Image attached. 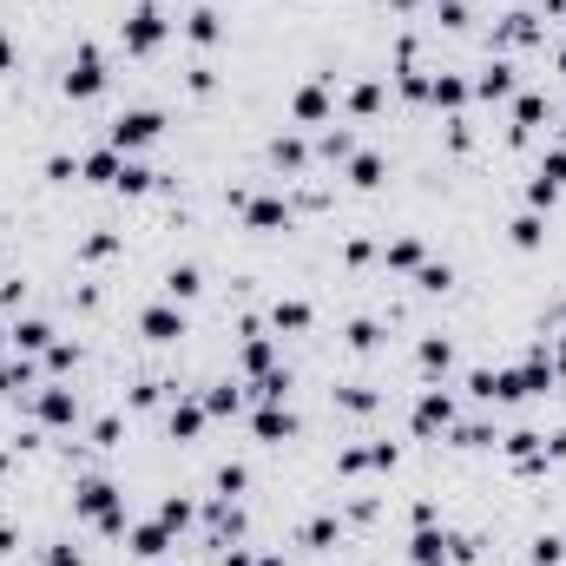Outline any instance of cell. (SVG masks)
Returning <instances> with one entry per match:
<instances>
[{
  "label": "cell",
  "mask_w": 566,
  "mask_h": 566,
  "mask_svg": "<svg viewBox=\"0 0 566 566\" xmlns=\"http://www.w3.org/2000/svg\"><path fill=\"white\" fill-rule=\"evenodd\" d=\"M409 560L415 566H448V560H455V534H441V527H415Z\"/></svg>",
  "instance_id": "11"
},
{
  "label": "cell",
  "mask_w": 566,
  "mask_h": 566,
  "mask_svg": "<svg viewBox=\"0 0 566 566\" xmlns=\"http://www.w3.org/2000/svg\"><path fill=\"white\" fill-rule=\"evenodd\" d=\"M7 343H14V356H47L53 349V323L47 316H20L14 330H7Z\"/></svg>",
  "instance_id": "12"
},
{
  "label": "cell",
  "mask_w": 566,
  "mask_h": 566,
  "mask_svg": "<svg viewBox=\"0 0 566 566\" xmlns=\"http://www.w3.org/2000/svg\"><path fill=\"white\" fill-rule=\"evenodd\" d=\"M47 178H53V185H73V178H79V158L53 152V158H47Z\"/></svg>",
  "instance_id": "46"
},
{
  "label": "cell",
  "mask_w": 566,
  "mask_h": 566,
  "mask_svg": "<svg viewBox=\"0 0 566 566\" xmlns=\"http://www.w3.org/2000/svg\"><path fill=\"white\" fill-rule=\"evenodd\" d=\"M330 79L336 73H323V79H310V86L290 93V119H297V126H330Z\"/></svg>",
  "instance_id": "7"
},
{
  "label": "cell",
  "mask_w": 566,
  "mask_h": 566,
  "mask_svg": "<svg viewBox=\"0 0 566 566\" xmlns=\"http://www.w3.org/2000/svg\"><path fill=\"white\" fill-rule=\"evenodd\" d=\"M481 441H494V435H488V422H468V428H455V448H481Z\"/></svg>",
  "instance_id": "51"
},
{
  "label": "cell",
  "mask_w": 566,
  "mask_h": 566,
  "mask_svg": "<svg viewBox=\"0 0 566 566\" xmlns=\"http://www.w3.org/2000/svg\"><path fill=\"white\" fill-rule=\"evenodd\" d=\"M560 553H566L560 534H540V540H534V566H560Z\"/></svg>",
  "instance_id": "45"
},
{
  "label": "cell",
  "mask_w": 566,
  "mask_h": 566,
  "mask_svg": "<svg viewBox=\"0 0 566 566\" xmlns=\"http://www.w3.org/2000/svg\"><path fill=\"white\" fill-rule=\"evenodd\" d=\"M448 283H455V270H448V264H422V270H415V290H428V297L448 290Z\"/></svg>",
  "instance_id": "41"
},
{
  "label": "cell",
  "mask_w": 566,
  "mask_h": 566,
  "mask_svg": "<svg viewBox=\"0 0 566 566\" xmlns=\"http://www.w3.org/2000/svg\"><path fill=\"white\" fill-rule=\"evenodd\" d=\"M198 290H205V270H198V264H172V270H165V297H172V303H191Z\"/></svg>",
  "instance_id": "24"
},
{
  "label": "cell",
  "mask_w": 566,
  "mask_h": 566,
  "mask_svg": "<svg viewBox=\"0 0 566 566\" xmlns=\"http://www.w3.org/2000/svg\"><path fill=\"white\" fill-rule=\"evenodd\" d=\"M560 73H566V53H560Z\"/></svg>",
  "instance_id": "57"
},
{
  "label": "cell",
  "mask_w": 566,
  "mask_h": 566,
  "mask_svg": "<svg viewBox=\"0 0 566 566\" xmlns=\"http://www.w3.org/2000/svg\"><path fill=\"white\" fill-rule=\"evenodd\" d=\"M126 540H132V553H139V560H165V553H172V527H165V520H132L126 527Z\"/></svg>",
  "instance_id": "10"
},
{
  "label": "cell",
  "mask_w": 566,
  "mask_h": 566,
  "mask_svg": "<svg viewBox=\"0 0 566 566\" xmlns=\"http://www.w3.org/2000/svg\"><path fill=\"white\" fill-rule=\"evenodd\" d=\"M376 106H382V79H362L356 93H349V112H362V119H369Z\"/></svg>",
  "instance_id": "40"
},
{
  "label": "cell",
  "mask_w": 566,
  "mask_h": 566,
  "mask_svg": "<svg viewBox=\"0 0 566 566\" xmlns=\"http://www.w3.org/2000/svg\"><path fill=\"white\" fill-rule=\"evenodd\" d=\"M534 14H507L501 27H494V40H501V47H527V40H534Z\"/></svg>",
  "instance_id": "28"
},
{
  "label": "cell",
  "mask_w": 566,
  "mask_h": 566,
  "mask_svg": "<svg viewBox=\"0 0 566 566\" xmlns=\"http://www.w3.org/2000/svg\"><path fill=\"white\" fill-rule=\"evenodd\" d=\"M152 185H158V172H152V165L126 158V165H119V185H112V191H132V198H139V191H152Z\"/></svg>",
  "instance_id": "31"
},
{
  "label": "cell",
  "mask_w": 566,
  "mask_h": 566,
  "mask_svg": "<svg viewBox=\"0 0 566 566\" xmlns=\"http://www.w3.org/2000/svg\"><path fill=\"white\" fill-rule=\"evenodd\" d=\"M428 99H435V106H448V112H461L474 99V79H461V73H435L428 79Z\"/></svg>",
  "instance_id": "20"
},
{
  "label": "cell",
  "mask_w": 566,
  "mask_h": 566,
  "mask_svg": "<svg viewBox=\"0 0 566 566\" xmlns=\"http://www.w3.org/2000/svg\"><path fill=\"white\" fill-rule=\"evenodd\" d=\"M112 251H119V237L112 231H93L86 244H79V257H112Z\"/></svg>",
  "instance_id": "47"
},
{
  "label": "cell",
  "mask_w": 566,
  "mask_h": 566,
  "mask_svg": "<svg viewBox=\"0 0 566 566\" xmlns=\"http://www.w3.org/2000/svg\"><path fill=\"white\" fill-rule=\"evenodd\" d=\"M382 264H389V270H422L428 264V244L415 231H402V237H389V244H382Z\"/></svg>",
  "instance_id": "17"
},
{
  "label": "cell",
  "mask_w": 566,
  "mask_h": 566,
  "mask_svg": "<svg viewBox=\"0 0 566 566\" xmlns=\"http://www.w3.org/2000/svg\"><path fill=\"white\" fill-rule=\"evenodd\" d=\"M158 395H165V382H139V389H132V409H152Z\"/></svg>",
  "instance_id": "53"
},
{
  "label": "cell",
  "mask_w": 566,
  "mask_h": 566,
  "mask_svg": "<svg viewBox=\"0 0 566 566\" xmlns=\"http://www.w3.org/2000/svg\"><path fill=\"white\" fill-rule=\"evenodd\" d=\"M468 395L474 402H494V369H468Z\"/></svg>",
  "instance_id": "48"
},
{
  "label": "cell",
  "mask_w": 566,
  "mask_h": 566,
  "mask_svg": "<svg viewBox=\"0 0 566 566\" xmlns=\"http://www.w3.org/2000/svg\"><path fill=\"white\" fill-rule=\"evenodd\" d=\"M540 119H547V99H540V93H514V139L540 132Z\"/></svg>",
  "instance_id": "27"
},
{
  "label": "cell",
  "mask_w": 566,
  "mask_h": 566,
  "mask_svg": "<svg viewBox=\"0 0 566 566\" xmlns=\"http://www.w3.org/2000/svg\"><path fill=\"white\" fill-rule=\"evenodd\" d=\"M474 99H514V66L488 60L481 73H474Z\"/></svg>",
  "instance_id": "19"
},
{
  "label": "cell",
  "mask_w": 566,
  "mask_h": 566,
  "mask_svg": "<svg viewBox=\"0 0 566 566\" xmlns=\"http://www.w3.org/2000/svg\"><path fill=\"white\" fill-rule=\"evenodd\" d=\"M553 198H560V191H553V185H540V178L527 185V205H534V211H553Z\"/></svg>",
  "instance_id": "52"
},
{
  "label": "cell",
  "mask_w": 566,
  "mask_h": 566,
  "mask_svg": "<svg viewBox=\"0 0 566 566\" xmlns=\"http://www.w3.org/2000/svg\"><path fill=\"white\" fill-rule=\"evenodd\" d=\"M0 389H7V395L33 389V356H14V362H0Z\"/></svg>",
  "instance_id": "32"
},
{
  "label": "cell",
  "mask_w": 566,
  "mask_h": 566,
  "mask_svg": "<svg viewBox=\"0 0 566 566\" xmlns=\"http://www.w3.org/2000/svg\"><path fill=\"white\" fill-rule=\"evenodd\" d=\"M139 336L145 343H178V336H191V323H185V310L165 297V303H145L139 310Z\"/></svg>",
  "instance_id": "4"
},
{
  "label": "cell",
  "mask_w": 566,
  "mask_h": 566,
  "mask_svg": "<svg viewBox=\"0 0 566 566\" xmlns=\"http://www.w3.org/2000/svg\"><path fill=\"white\" fill-rule=\"evenodd\" d=\"M40 566H86V553H79L73 540H47V547H40Z\"/></svg>",
  "instance_id": "37"
},
{
  "label": "cell",
  "mask_w": 566,
  "mask_h": 566,
  "mask_svg": "<svg viewBox=\"0 0 566 566\" xmlns=\"http://www.w3.org/2000/svg\"><path fill=\"white\" fill-rule=\"evenodd\" d=\"M244 481H251V474H244V461H224V468H218V494H224V501H231V494H244Z\"/></svg>",
  "instance_id": "44"
},
{
  "label": "cell",
  "mask_w": 566,
  "mask_h": 566,
  "mask_svg": "<svg viewBox=\"0 0 566 566\" xmlns=\"http://www.w3.org/2000/svg\"><path fill=\"white\" fill-rule=\"evenodd\" d=\"M73 362H79V349H73V343H53V349H47V369H53V376H66Z\"/></svg>",
  "instance_id": "49"
},
{
  "label": "cell",
  "mask_w": 566,
  "mask_h": 566,
  "mask_svg": "<svg viewBox=\"0 0 566 566\" xmlns=\"http://www.w3.org/2000/svg\"><path fill=\"white\" fill-rule=\"evenodd\" d=\"M251 428H257V441H290L297 435V415H290V402H264L251 415Z\"/></svg>",
  "instance_id": "16"
},
{
  "label": "cell",
  "mask_w": 566,
  "mask_h": 566,
  "mask_svg": "<svg viewBox=\"0 0 566 566\" xmlns=\"http://www.w3.org/2000/svg\"><path fill=\"white\" fill-rule=\"evenodd\" d=\"M415 362H422V376H448V369H455V343H448V336H422Z\"/></svg>",
  "instance_id": "22"
},
{
  "label": "cell",
  "mask_w": 566,
  "mask_h": 566,
  "mask_svg": "<svg viewBox=\"0 0 566 566\" xmlns=\"http://www.w3.org/2000/svg\"><path fill=\"white\" fill-rule=\"evenodd\" d=\"M409 422H415V435H448V428H455V395L448 389H422Z\"/></svg>",
  "instance_id": "5"
},
{
  "label": "cell",
  "mask_w": 566,
  "mask_h": 566,
  "mask_svg": "<svg viewBox=\"0 0 566 566\" xmlns=\"http://www.w3.org/2000/svg\"><path fill=\"white\" fill-rule=\"evenodd\" d=\"M336 534H343V520H336V514H316L310 527H303V547H330Z\"/></svg>",
  "instance_id": "36"
},
{
  "label": "cell",
  "mask_w": 566,
  "mask_h": 566,
  "mask_svg": "<svg viewBox=\"0 0 566 566\" xmlns=\"http://www.w3.org/2000/svg\"><path fill=\"white\" fill-rule=\"evenodd\" d=\"M205 422H211V415H205V402H198V395H178L172 409H165V428H172L178 441H198V435H205Z\"/></svg>",
  "instance_id": "13"
},
{
  "label": "cell",
  "mask_w": 566,
  "mask_h": 566,
  "mask_svg": "<svg viewBox=\"0 0 566 566\" xmlns=\"http://www.w3.org/2000/svg\"><path fill=\"white\" fill-rule=\"evenodd\" d=\"M237 211H244V224H251V231H290V205H283L277 191H244V198H237Z\"/></svg>",
  "instance_id": "6"
},
{
  "label": "cell",
  "mask_w": 566,
  "mask_h": 566,
  "mask_svg": "<svg viewBox=\"0 0 566 566\" xmlns=\"http://www.w3.org/2000/svg\"><path fill=\"white\" fill-rule=\"evenodd\" d=\"M237 362H244V376H270V369H277V343L251 323V330H244V356Z\"/></svg>",
  "instance_id": "18"
},
{
  "label": "cell",
  "mask_w": 566,
  "mask_h": 566,
  "mask_svg": "<svg viewBox=\"0 0 566 566\" xmlns=\"http://www.w3.org/2000/svg\"><path fill=\"white\" fill-rule=\"evenodd\" d=\"M343 343L356 349V356H369V349L382 343V323H376V316H356V323H349V330H343Z\"/></svg>",
  "instance_id": "29"
},
{
  "label": "cell",
  "mask_w": 566,
  "mask_h": 566,
  "mask_svg": "<svg viewBox=\"0 0 566 566\" xmlns=\"http://www.w3.org/2000/svg\"><path fill=\"white\" fill-rule=\"evenodd\" d=\"M158 520H165L172 534H185V527H191V501H178V494H172V501H158Z\"/></svg>",
  "instance_id": "42"
},
{
  "label": "cell",
  "mask_w": 566,
  "mask_h": 566,
  "mask_svg": "<svg viewBox=\"0 0 566 566\" xmlns=\"http://www.w3.org/2000/svg\"><path fill=\"white\" fill-rule=\"evenodd\" d=\"M20 53H14V40H7V33H0V73H7V66H14Z\"/></svg>",
  "instance_id": "56"
},
{
  "label": "cell",
  "mask_w": 566,
  "mask_h": 566,
  "mask_svg": "<svg viewBox=\"0 0 566 566\" xmlns=\"http://www.w3.org/2000/svg\"><path fill=\"white\" fill-rule=\"evenodd\" d=\"M224 566H257V553H251V547H231V540H224Z\"/></svg>",
  "instance_id": "54"
},
{
  "label": "cell",
  "mask_w": 566,
  "mask_h": 566,
  "mask_svg": "<svg viewBox=\"0 0 566 566\" xmlns=\"http://www.w3.org/2000/svg\"><path fill=\"white\" fill-rule=\"evenodd\" d=\"M507 237H514V251H540V244H547V218H540V211H520V218L507 224Z\"/></svg>",
  "instance_id": "25"
},
{
  "label": "cell",
  "mask_w": 566,
  "mask_h": 566,
  "mask_svg": "<svg viewBox=\"0 0 566 566\" xmlns=\"http://www.w3.org/2000/svg\"><path fill=\"white\" fill-rule=\"evenodd\" d=\"M257 402H290V369H270V376H257Z\"/></svg>",
  "instance_id": "38"
},
{
  "label": "cell",
  "mask_w": 566,
  "mask_h": 566,
  "mask_svg": "<svg viewBox=\"0 0 566 566\" xmlns=\"http://www.w3.org/2000/svg\"><path fill=\"white\" fill-rule=\"evenodd\" d=\"M382 178H389V158H382V152H356V158H349V185H356V191H376Z\"/></svg>",
  "instance_id": "23"
},
{
  "label": "cell",
  "mask_w": 566,
  "mask_h": 566,
  "mask_svg": "<svg viewBox=\"0 0 566 566\" xmlns=\"http://www.w3.org/2000/svg\"><path fill=\"white\" fill-rule=\"evenodd\" d=\"M395 441H369V448H343L336 455V474H362V468H395Z\"/></svg>",
  "instance_id": "14"
},
{
  "label": "cell",
  "mask_w": 566,
  "mask_h": 566,
  "mask_svg": "<svg viewBox=\"0 0 566 566\" xmlns=\"http://www.w3.org/2000/svg\"><path fill=\"white\" fill-rule=\"evenodd\" d=\"M336 402H343L349 415H362V409H376V389H362V382H349V389H336Z\"/></svg>",
  "instance_id": "43"
},
{
  "label": "cell",
  "mask_w": 566,
  "mask_h": 566,
  "mask_svg": "<svg viewBox=\"0 0 566 566\" xmlns=\"http://www.w3.org/2000/svg\"><path fill=\"white\" fill-rule=\"evenodd\" d=\"M60 86H66V99H99L106 93V60H99V47H79Z\"/></svg>",
  "instance_id": "3"
},
{
  "label": "cell",
  "mask_w": 566,
  "mask_h": 566,
  "mask_svg": "<svg viewBox=\"0 0 566 566\" xmlns=\"http://www.w3.org/2000/svg\"><path fill=\"white\" fill-rule=\"evenodd\" d=\"M119 501H126V494L112 488L106 474H86V481H79V488H73V514H86V520H106V514H112V507H119Z\"/></svg>",
  "instance_id": "8"
},
{
  "label": "cell",
  "mask_w": 566,
  "mask_h": 566,
  "mask_svg": "<svg viewBox=\"0 0 566 566\" xmlns=\"http://www.w3.org/2000/svg\"><path fill=\"white\" fill-rule=\"evenodd\" d=\"M547 362H553V376H566V336H560V343L547 349Z\"/></svg>",
  "instance_id": "55"
},
{
  "label": "cell",
  "mask_w": 566,
  "mask_h": 566,
  "mask_svg": "<svg viewBox=\"0 0 566 566\" xmlns=\"http://www.w3.org/2000/svg\"><path fill=\"white\" fill-rule=\"evenodd\" d=\"M158 132H165V112H158V106H126V112H119V119L106 126V145L132 158L139 145H152Z\"/></svg>",
  "instance_id": "1"
},
{
  "label": "cell",
  "mask_w": 566,
  "mask_h": 566,
  "mask_svg": "<svg viewBox=\"0 0 566 566\" xmlns=\"http://www.w3.org/2000/svg\"><path fill=\"white\" fill-rule=\"evenodd\" d=\"M395 86H402L409 99H428V73L415 66V53H409V47H402V66H395Z\"/></svg>",
  "instance_id": "30"
},
{
  "label": "cell",
  "mask_w": 566,
  "mask_h": 566,
  "mask_svg": "<svg viewBox=\"0 0 566 566\" xmlns=\"http://www.w3.org/2000/svg\"><path fill=\"white\" fill-rule=\"evenodd\" d=\"M540 185H553V191H566V145H553V152L547 158H540Z\"/></svg>",
  "instance_id": "35"
},
{
  "label": "cell",
  "mask_w": 566,
  "mask_h": 566,
  "mask_svg": "<svg viewBox=\"0 0 566 566\" xmlns=\"http://www.w3.org/2000/svg\"><path fill=\"white\" fill-rule=\"evenodd\" d=\"M270 158H277L283 172H303V158H310V152H303V139H290V132H283V139H270Z\"/></svg>",
  "instance_id": "33"
},
{
  "label": "cell",
  "mask_w": 566,
  "mask_h": 566,
  "mask_svg": "<svg viewBox=\"0 0 566 566\" xmlns=\"http://www.w3.org/2000/svg\"><path fill=\"white\" fill-rule=\"evenodd\" d=\"M310 323H316V310L303 297H277V303H270V330H277V336H303Z\"/></svg>",
  "instance_id": "15"
},
{
  "label": "cell",
  "mask_w": 566,
  "mask_h": 566,
  "mask_svg": "<svg viewBox=\"0 0 566 566\" xmlns=\"http://www.w3.org/2000/svg\"><path fill=\"white\" fill-rule=\"evenodd\" d=\"M93 448H119V415H106V422H93Z\"/></svg>",
  "instance_id": "50"
},
{
  "label": "cell",
  "mask_w": 566,
  "mask_h": 566,
  "mask_svg": "<svg viewBox=\"0 0 566 566\" xmlns=\"http://www.w3.org/2000/svg\"><path fill=\"white\" fill-rule=\"evenodd\" d=\"M33 415L47 428H73V415H79V395L66 389V382H47V389L33 395Z\"/></svg>",
  "instance_id": "9"
},
{
  "label": "cell",
  "mask_w": 566,
  "mask_h": 566,
  "mask_svg": "<svg viewBox=\"0 0 566 566\" xmlns=\"http://www.w3.org/2000/svg\"><path fill=\"white\" fill-rule=\"evenodd\" d=\"M185 40H191V47H218V40H224L218 14H211V7H191V14H185Z\"/></svg>",
  "instance_id": "26"
},
{
  "label": "cell",
  "mask_w": 566,
  "mask_h": 566,
  "mask_svg": "<svg viewBox=\"0 0 566 566\" xmlns=\"http://www.w3.org/2000/svg\"><path fill=\"white\" fill-rule=\"evenodd\" d=\"M165 33H172V20H165V7H158V0H139V7L119 20V40H126V53H152Z\"/></svg>",
  "instance_id": "2"
},
{
  "label": "cell",
  "mask_w": 566,
  "mask_h": 566,
  "mask_svg": "<svg viewBox=\"0 0 566 566\" xmlns=\"http://www.w3.org/2000/svg\"><path fill=\"white\" fill-rule=\"evenodd\" d=\"M316 152L330 158V165H336V158L349 165V158H356V139H349V132H323V139H316Z\"/></svg>",
  "instance_id": "39"
},
{
  "label": "cell",
  "mask_w": 566,
  "mask_h": 566,
  "mask_svg": "<svg viewBox=\"0 0 566 566\" xmlns=\"http://www.w3.org/2000/svg\"><path fill=\"white\" fill-rule=\"evenodd\" d=\"M244 409V395H237V382H218V389L205 395V415H237Z\"/></svg>",
  "instance_id": "34"
},
{
  "label": "cell",
  "mask_w": 566,
  "mask_h": 566,
  "mask_svg": "<svg viewBox=\"0 0 566 566\" xmlns=\"http://www.w3.org/2000/svg\"><path fill=\"white\" fill-rule=\"evenodd\" d=\"M119 165H126V152L99 145V152H86V158H79V178H93V185H119Z\"/></svg>",
  "instance_id": "21"
}]
</instances>
